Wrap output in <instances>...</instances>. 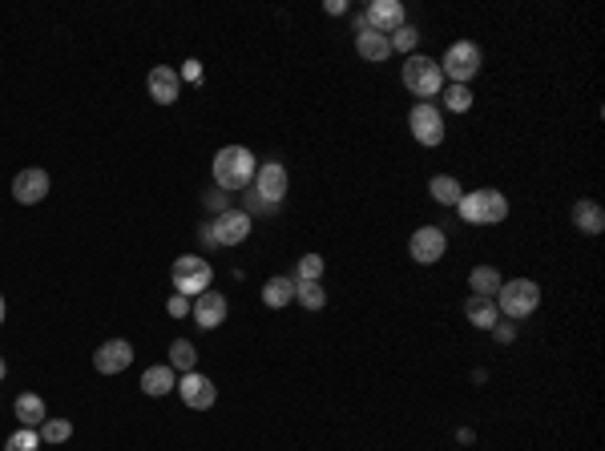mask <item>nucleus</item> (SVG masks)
I'll list each match as a JSON object with an SVG mask.
<instances>
[{"instance_id": "obj_1", "label": "nucleus", "mask_w": 605, "mask_h": 451, "mask_svg": "<svg viewBox=\"0 0 605 451\" xmlns=\"http://www.w3.org/2000/svg\"><path fill=\"white\" fill-rule=\"evenodd\" d=\"M214 186L227 190V194H243V190H251L254 173H259V162H254V154L246 146H222L218 154H214Z\"/></svg>"}, {"instance_id": "obj_2", "label": "nucleus", "mask_w": 605, "mask_h": 451, "mask_svg": "<svg viewBox=\"0 0 605 451\" xmlns=\"http://www.w3.org/2000/svg\"><path fill=\"white\" fill-rule=\"evenodd\" d=\"M404 89H408L412 97H420V102H432V97H440V89L449 85L440 73V61L436 57H424V53H412L408 61H404Z\"/></svg>"}, {"instance_id": "obj_3", "label": "nucleus", "mask_w": 605, "mask_h": 451, "mask_svg": "<svg viewBox=\"0 0 605 451\" xmlns=\"http://www.w3.org/2000/svg\"><path fill=\"white\" fill-rule=\"evenodd\" d=\"M456 214H460L468 226H496L509 218V198L501 194V190H472V194L460 198V206H456Z\"/></svg>"}, {"instance_id": "obj_4", "label": "nucleus", "mask_w": 605, "mask_h": 451, "mask_svg": "<svg viewBox=\"0 0 605 451\" xmlns=\"http://www.w3.org/2000/svg\"><path fill=\"white\" fill-rule=\"evenodd\" d=\"M496 311L504 314V319H512V323H520V319H529V314L541 306V287H537L533 279H509V282H501V290H496Z\"/></svg>"}, {"instance_id": "obj_5", "label": "nucleus", "mask_w": 605, "mask_h": 451, "mask_svg": "<svg viewBox=\"0 0 605 451\" xmlns=\"http://www.w3.org/2000/svg\"><path fill=\"white\" fill-rule=\"evenodd\" d=\"M170 282H173V295L198 298V295H206V290H210L214 266L206 262L202 254H182V258H173V266H170Z\"/></svg>"}, {"instance_id": "obj_6", "label": "nucleus", "mask_w": 605, "mask_h": 451, "mask_svg": "<svg viewBox=\"0 0 605 451\" xmlns=\"http://www.w3.org/2000/svg\"><path fill=\"white\" fill-rule=\"evenodd\" d=\"M480 65H485V53H480L476 40H452L440 57V73L449 85H468L480 73Z\"/></svg>"}, {"instance_id": "obj_7", "label": "nucleus", "mask_w": 605, "mask_h": 451, "mask_svg": "<svg viewBox=\"0 0 605 451\" xmlns=\"http://www.w3.org/2000/svg\"><path fill=\"white\" fill-rule=\"evenodd\" d=\"M408 129L424 149H436L444 141V110H436L432 102H416L408 113Z\"/></svg>"}, {"instance_id": "obj_8", "label": "nucleus", "mask_w": 605, "mask_h": 451, "mask_svg": "<svg viewBox=\"0 0 605 451\" xmlns=\"http://www.w3.org/2000/svg\"><path fill=\"white\" fill-rule=\"evenodd\" d=\"M444 250H449V234H444L440 226H420L408 238V254L416 258L420 266H436L444 258Z\"/></svg>"}, {"instance_id": "obj_9", "label": "nucleus", "mask_w": 605, "mask_h": 451, "mask_svg": "<svg viewBox=\"0 0 605 451\" xmlns=\"http://www.w3.org/2000/svg\"><path fill=\"white\" fill-rule=\"evenodd\" d=\"M363 24H368L371 32H379V37H392L400 24H408V8H404L400 0H371V4L363 8Z\"/></svg>"}, {"instance_id": "obj_10", "label": "nucleus", "mask_w": 605, "mask_h": 451, "mask_svg": "<svg viewBox=\"0 0 605 451\" xmlns=\"http://www.w3.org/2000/svg\"><path fill=\"white\" fill-rule=\"evenodd\" d=\"M251 214H243V210H235L230 206L227 214H218L210 226V238H214V246H238V242H246L251 238Z\"/></svg>"}, {"instance_id": "obj_11", "label": "nucleus", "mask_w": 605, "mask_h": 451, "mask_svg": "<svg viewBox=\"0 0 605 451\" xmlns=\"http://www.w3.org/2000/svg\"><path fill=\"white\" fill-rule=\"evenodd\" d=\"M178 395H182V403H186L190 411H210L214 399H218V387H214L206 375L186 371V375L178 379Z\"/></svg>"}, {"instance_id": "obj_12", "label": "nucleus", "mask_w": 605, "mask_h": 451, "mask_svg": "<svg viewBox=\"0 0 605 451\" xmlns=\"http://www.w3.org/2000/svg\"><path fill=\"white\" fill-rule=\"evenodd\" d=\"M251 190L262 198V202L279 206V202L287 198V190H291V181H287V170H283V165H279V162H267V165H259V173H254Z\"/></svg>"}, {"instance_id": "obj_13", "label": "nucleus", "mask_w": 605, "mask_h": 451, "mask_svg": "<svg viewBox=\"0 0 605 451\" xmlns=\"http://www.w3.org/2000/svg\"><path fill=\"white\" fill-rule=\"evenodd\" d=\"M129 363H134V347H129V339H105L102 347H97V355H93L97 375H121V371H129Z\"/></svg>"}, {"instance_id": "obj_14", "label": "nucleus", "mask_w": 605, "mask_h": 451, "mask_svg": "<svg viewBox=\"0 0 605 451\" xmlns=\"http://www.w3.org/2000/svg\"><path fill=\"white\" fill-rule=\"evenodd\" d=\"M13 198L21 206H40L49 198V173L37 170V165H32V170H21L13 178Z\"/></svg>"}, {"instance_id": "obj_15", "label": "nucleus", "mask_w": 605, "mask_h": 451, "mask_svg": "<svg viewBox=\"0 0 605 451\" xmlns=\"http://www.w3.org/2000/svg\"><path fill=\"white\" fill-rule=\"evenodd\" d=\"M190 314H194V323L202 331H214L227 323L230 306H227V295H218V290H206V295L194 298V306H190Z\"/></svg>"}, {"instance_id": "obj_16", "label": "nucleus", "mask_w": 605, "mask_h": 451, "mask_svg": "<svg viewBox=\"0 0 605 451\" xmlns=\"http://www.w3.org/2000/svg\"><path fill=\"white\" fill-rule=\"evenodd\" d=\"M146 89H150V97L157 105H173L182 97V77L178 69H170V65H154L150 77H146Z\"/></svg>"}, {"instance_id": "obj_17", "label": "nucleus", "mask_w": 605, "mask_h": 451, "mask_svg": "<svg viewBox=\"0 0 605 451\" xmlns=\"http://www.w3.org/2000/svg\"><path fill=\"white\" fill-rule=\"evenodd\" d=\"M142 391H146L150 399H165L170 391H178V379H173V367H170V363L146 367V371H142Z\"/></svg>"}, {"instance_id": "obj_18", "label": "nucleus", "mask_w": 605, "mask_h": 451, "mask_svg": "<svg viewBox=\"0 0 605 451\" xmlns=\"http://www.w3.org/2000/svg\"><path fill=\"white\" fill-rule=\"evenodd\" d=\"M13 415H16V423H21V428H40V423L49 420V407H45V399H40V395L24 391V395H16Z\"/></svg>"}, {"instance_id": "obj_19", "label": "nucleus", "mask_w": 605, "mask_h": 451, "mask_svg": "<svg viewBox=\"0 0 605 451\" xmlns=\"http://www.w3.org/2000/svg\"><path fill=\"white\" fill-rule=\"evenodd\" d=\"M355 53L363 57L368 65H379V61H387L392 57V40L387 37H379V32H355Z\"/></svg>"}, {"instance_id": "obj_20", "label": "nucleus", "mask_w": 605, "mask_h": 451, "mask_svg": "<svg viewBox=\"0 0 605 451\" xmlns=\"http://www.w3.org/2000/svg\"><path fill=\"white\" fill-rule=\"evenodd\" d=\"M464 314H468V323L476 331H493L496 323H501V311H496V303L493 298H480V295H472L468 303H464Z\"/></svg>"}, {"instance_id": "obj_21", "label": "nucleus", "mask_w": 605, "mask_h": 451, "mask_svg": "<svg viewBox=\"0 0 605 451\" xmlns=\"http://www.w3.org/2000/svg\"><path fill=\"white\" fill-rule=\"evenodd\" d=\"M574 226H577L582 234H590V238H593V234H601V230H605V210H601L598 202H593V198H582V202L574 206Z\"/></svg>"}, {"instance_id": "obj_22", "label": "nucleus", "mask_w": 605, "mask_h": 451, "mask_svg": "<svg viewBox=\"0 0 605 451\" xmlns=\"http://www.w3.org/2000/svg\"><path fill=\"white\" fill-rule=\"evenodd\" d=\"M291 298H295V279L275 274V279L262 282V303H267L271 311H283V306H291Z\"/></svg>"}, {"instance_id": "obj_23", "label": "nucleus", "mask_w": 605, "mask_h": 451, "mask_svg": "<svg viewBox=\"0 0 605 451\" xmlns=\"http://www.w3.org/2000/svg\"><path fill=\"white\" fill-rule=\"evenodd\" d=\"M428 194H432L440 206H452V210H456V206H460V198H464V186L452 178V173H436V178L428 181Z\"/></svg>"}, {"instance_id": "obj_24", "label": "nucleus", "mask_w": 605, "mask_h": 451, "mask_svg": "<svg viewBox=\"0 0 605 451\" xmlns=\"http://www.w3.org/2000/svg\"><path fill=\"white\" fill-rule=\"evenodd\" d=\"M501 270L496 266H476V270L468 274V290L480 298H496V290H501Z\"/></svg>"}, {"instance_id": "obj_25", "label": "nucleus", "mask_w": 605, "mask_h": 451, "mask_svg": "<svg viewBox=\"0 0 605 451\" xmlns=\"http://www.w3.org/2000/svg\"><path fill=\"white\" fill-rule=\"evenodd\" d=\"M170 367H173V371H182V375L194 371V367H198L194 342H190V339H173V342H170Z\"/></svg>"}, {"instance_id": "obj_26", "label": "nucleus", "mask_w": 605, "mask_h": 451, "mask_svg": "<svg viewBox=\"0 0 605 451\" xmlns=\"http://www.w3.org/2000/svg\"><path fill=\"white\" fill-rule=\"evenodd\" d=\"M295 303L307 306V311H323L327 306V290H323V282H295Z\"/></svg>"}, {"instance_id": "obj_27", "label": "nucleus", "mask_w": 605, "mask_h": 451, "mask_svg": "<svg viewBox=\"0 0 605 451\" xmlns=\"http://www.w3.org/2000/svg\"><path fill=\"white\" fill-rule=\"evenodd\" d=\"M37 431H40V444H53V447H65L73 439V423L69 420H45Z\"/></svg>"}, {"instance_id": "obj_28", "label": "nucleus", "mask_w": 605, "mask_h": 451, "mask_svg": "<svg viewBox=\"0 0 605 451\" xmlns=\"http://www.w3.org/2000/svg\"><path fill=\"white\" fill-rule=\"evenodd\" d=\"M440 102H444V110H449V113H468L472 110V89L468 85H444Z\"/></svg>"}, {"instance_id": "obj_29", "label": "nucleus", "mask_w": 605, "mask_h": 451, "mask_svg": "<svg viewBox=\"0 0 605 451\" xmlns=\"http://www.w3.org/2000/svg\"><path fill=\"white\" fill-rule=\"evenodd\" d=\"M387 40H392V53H408L412 57V53H416V45H420V29H416V24H400Z\"/></svg>"}, {"instance_id": "obj_30", "label": "nucleus", "mask_w": 605, "mask_h": 451, "mask_svg": "<svg viewBox=\"0 0 605 451\" xmlns=\"http://www.w3.org/2000/svg\"><path fill=\"white\" fill-rule=\"evenodd\" d=\"M4 451H40V431L37 428H16L4 439Z\"/></svg>"}, {"instance_id": "obj_31", "label": "nucleus", "mask_w": 605, "mask_h": 451, "mask_svg": "<svg viewBox=\"0 0 605 451\" xmlns=\"http://www.w3.org/2000/svg\"><path fill=\"white\" fill-rule=\"evenodd\" d=\"M295 282H323V254H303L295 266Z\"/></svg>"}, {"instance_id": "obj_32", "label": "nucleus", "mask_w": 605, "mask_h": 451, "mask_svg": "<svg viewBox=\"0 0 605 451\" xmlns=\"http://www.w3.org/2000/svg\"><path fill=\"white\" fill-rule=\"evenodd\" d=\"M275 210H279V206L262 202V198L254 194V190H246V198H243V214H251V218H254V214H275Z\"/></svg>"}, {"instance_id": "obj_33", "label": "nucleus", "mask_w": 605, "mask_h": 451, "mask_svg": "<svg viewBox=\"0 0 605 451\" xmlns=\"http://www.w3.org/2000/svg\"><path fill=\"white\" fill-rule=\"evenodd\" d=\"M206 206H210V210H218V214H227V210H230V194H227V190L214 186L210 194H206Z\"/></svg>"}, {"instance_id": "obj_34", "label": "nucleus", "mask_w": 605, "mask_h": 451, "mask_svg": "<svg viewBox=\"0 0 605 451\" xmlns=\"http://www.w3.org/2000/svg\"><path fill=\"white\" fill-rule=\"evenodd\" d=\"M182 81H190V85H198V81H202V61H194V57H190V61H182V73H178Z\"/></svg>"}, {"instance_id": "obj_35", "label": "nucleus", "mask_w": 605, "mask_h": 451, "mask_svg": "<svg viewBox=\"0 0 605 451\" xmlns=\"http://www.w3.org/2000/svg\"><path fill=\"white\" fill-rule=\"evenodd\" d=\"M165 311H170L173 319H186V314H190V298H182V295H170V303H165Z\"/></svg>"}, {"instance_id": "obj_36", "label": "nucleus", "mask_w": 605, "mask_h": 451, "mask_svg": "<svg viewBox=\"0 0 605 451\" xmlns=\"http://www.w3.org/2000/svg\"><path fill=\"white\" fill-rule=\"evenodd\" d=\"M493 339H496V342H512V339H517V323H496V327H493Z\"/></svg>"}, {"instance_id": "obj_37", "label": "nucleus", "mask_w": 605, "mask_h": 451, "mask_svg": "<svg viewBox=\"0 0 605 451\" xmlns=\"http://www.w3.org/2000/svg\"><path fill=\"white\" fill-rule=\"evenodd\" d=\"M323 8H327V16H343V13H347V4H343V0H327Z\"/></svg>"}, {"instance_id": "obj_38", "label": "nucleus", "mask_w": 605, "mask_h": 451, "mask_svg": "<svg viewBox=\"0 0 605 451\" xmlns=\"http://www.w3.org/2000/svg\"><path fill=\"white\" fill-rule=\"evenodd\" d=\"M4 314H8V306H4V298H0V323H4Z\"/></svg>"}, {"instance_id": "obj_39", "label": "nucleus", "mask_w": 605, "mask_h": 451, "mask_svg": "<svg viewBox=\"0 0 605 451\" xmlns=\"http://www.w3.org/2000/svg\"><path fill=\"white\" fill-rule=\"evenodd\" d=\"M4 375H8V367H4V358H0V379H4Z\"/></svg>"}, {"instance_id": "obj_40", "label": "nucleus", "mask_w": 605, "mask_h": 451, "mask_svg": "<svg viewBox=\"0 0 605 451\" xmlns=\"http://www.w3.org/2000/svg\"><path fill=\"white\" fill-rule=\"evenodd\" d=\"M0 451H4V447H0Z\"/></svg>"}]
</instances>
